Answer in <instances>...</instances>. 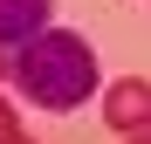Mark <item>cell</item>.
<instances>
[{"mask_svg": "<svg viewBox=\"0 0 151 144\" xmlns=\"http://www.w3.org/2000/svg\"><path fill=\"white\" fill-rule=\"evenodd\" d=\"M0 76H7V62H0Z\"/></svg>", "mask_w": 151, "mask_h": 144, "instance_id": "obj_6", "label": "cell"}, {"mask_svg": "<svg viewBox=\"0 0 151 144\" xmlns=\"http://www.w3.org/2000/svg\"><path fill=\"white\" fill-rule=\"evenodd\" d=\"M0 144H21V117H14L7 96H0Z\"/></svg>", "mask_w": 151, "mask_h": 144, "instance_id": "obj_4", "label": "cell"}, {"mask_svg": "<svg viewBox=\"0 0 151 144\" xmlns=\"http://www.w3.org/2000/svg\"><path fill=\"white\" fill-rule=\"evenodd\" d=\"M48 21H55V0H0V48H28Z\"/></svg>", "mask_w": 151, "mask_h": 144, "instance_id": "obj_3", "label": "cell"}, {"mask_svg": "<svg viewBox=\"0 0 151 144\" xmlns=\"http://www.w3.org/2000/svg\"><path fill=\"white\" fill-rule=\"evenodd\" d=\"M7 76H14V89L28 96L35 110L69 117V110H83L96 96V48L83 34H69V28H41L28 48H14Z\"/></svg>", "mask_w": 151, "mask_h": 144, "instance_id": "obj_1", "label": "cell"}, {"mask_svg": "<svg viewBox=\"0 0 151 144\" xmlns=\"http://www.w3.org/2000/svg\"><path fill=\"white\" fill-rule=\"evenodd\" d=\"M103 124L124 130V137H144L151 130V82L144 76H124V82L103 89Z\"/></svg>", "mask_w": 151, "mask_h": 144, "instance_id": "obj_2", "label": "cell"}, {"mask_svg": "<svg viewBox=\"0 0 151 144\" xmlns=\"http://www.w3.org/2000/svg\"><path fill=\"white\" fill-rule=\"evenodd\" d=\"M124 144H151V130H144V137H124Z\"/></svg>", "mask_w": 151, "mask_h": 144, "instance_id": "obj_5", "label": "cell"}]
</instances>
